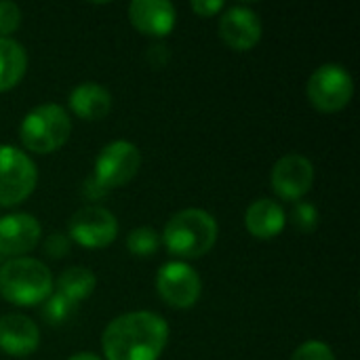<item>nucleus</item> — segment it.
<instances>
[{
    "label": "nucleus",
    "mask_w": 360,
    "mask_h": 360,
    "mask_svg": "<svg viewBox=\"0 0 360 360\" xmlns=\"http://www.w3.org/2000/svg\"><path fill=\"white\" fill-rule=\"evenodd\" d=\"M167 342V321L148 310L116 316L101 335L108 360H158Z\"/></svg>",
    "instance_id": "nucleus-1"
},
{
    "label": "nucleus",
    "mask_w": 360,
    "mask_h": 360,
    "mask_svg": "<svg viewBox=\"0 0 360 360\" xmlns=\"http://www.w3.org/2000/svg\"><path fill=\"white\" fill-rule=\"evenodd\" d=\"M217 221L202 209H184L175 213L162 232L165 247L181 259H196L209 253L217 240Z\"/></svg>",
    "instance_id": "nucleus-2"
},
{
    "label": "nucleus",
    "mask_w": 360,
    "mask_h": 360,
    "mask_svg": "<svg viewBox=\"0 0 360 360\" xmlns=\"http://www.w3.org/2000/svg\"><path fill=\"white\" fill-rule=\"evenodd\" d=\"M53 291L51 270L34 257H13L0 266V295L15 306L42 304Z\"/></svg>",
    "instance_id": "nucleus-3"
},
{
    "label": "nucleus",
    "mask_w": 360,
    "mask_h": 360,
    "mask_svg": "<svg viewBox=\"0 0 360 360\" xmlns=\"http://www.w3.org/2000/svg\"><path fill=\"white\" fill-rule=\"evenodd\" d=\"M72 133L70 114L57 103H42L30 110L19 127V137L30 152L51 154L59 150Z\"/></svg>",
    "instance_id": "nucleus-4"
},
{
    "label": "nucleus",
    "mask_w": 360,
    "mask_h": 360,
    "mask_svg": "<svg viewBox=\"0 0 360 360\" xmlns=\"http://www.w3.org/2000/svg\"><path fill=\"white\" fill-rule=\"evenodd\" d=\"M34 160L15 146H0V207L23 202L36 188Z\"/></svg>",
    "instance_id": "nucleus-5"
},
{
    "label": "nucleus",
    "mask_w": 360,
    "mask_h": 360,
    "mask_svg": "<svg viewBox=\"0 0 360 360\" xmlns=\"http://www.w3.org/2000/svg\"><path fill=\"white\" fill-rule=\"evenodd\" d=\"M310 103L321 112L344 110L354 95V80L340 63H325L314 70L306 86Z\"/></svg>",
    "instance_id": "nucleus-6"
},
{
    "label": "nucleus",
    "mask_w": 360,
    "mask_h": 360,
    "mask_svg": "<svg viewBox=\"0 0 360 360\" xmlns=\"http://www.w3.org/2000/svg\"><path fill=\"white\" fill-rule=\"evenodd\" d=\"M141 167V152L135 143L131 141H124V139H118V141H112L108 143L97 160H95V175L93 179L105 190H114V188H120L124 184H129L137 171Z\"/></svg>",
    "instance_id": "nucleus-7"
},
{
    "label": "nucleus",
    "mask_w": 360,
    "mask_h": 360,
    "mask_svg": "<svg viewBox=\"0 0 360 360\" xmlns=\"http://www.w3.org/2000/svg\"><path fill=\"white\" fill-rule=\"evenodd\" d=\"M68 236L86 249H101L118 236V219L105 207L86 205L70 217Z\"/></svg>",
    "instance_id": "nucleus-8"
},
{
    "label": "nucleus",
    "mask_w": 360,
    "mask_h": 360,
    "mask_svg": "<svg viewBox=\"0 0 360 360\" xmlns=\"http://www.w3.org/2000/svg\"><path fill=\"white\" fill-rule=\"evenodd\" d=\"M156 291L171 308H192L202 291L200 276L186 262H167L156 274Z\"/></svg>",
    "instance_id": "nucleus-9"
},
{
    "label": "nucleus",
    "mask_w": 360,
    "mask_h": 360,
    "mask_svg": "<svg viewBox=\"0 0 360 360\" xmlns=\"http://www.w3.org/2000/svg\"><path fill=\"white\" fill-rule=\"evenodd\" d=\"M314 181V165L310 158L302 154H287L276 160L272 167L270 184L276 196L283 200L297 202L302 196H306Z\"/></svg>",
    "instance_id": "nucleus-10"
},
{
    "label": "nucleus",
    "mask_w": 360,
    "mask_h": 360,
    "mask_svg": "<svg viewBox=\"0 0 360 360\" xmlns=\"http://www.w3.org/2000/svg\"><path fill=\"white\" fill-rule=\"evenodd\" d=\"M219 36L234 51H251L262 38V19L245 4L230 6L219 17Z\"/></svg>",
    "instance_id": "nucleus-11"
},
{
    "label": "nucleus",
    "mask_w": 360,
    "mask_h": 360,
    "mask_svg": "<svg viewBox=\"0 0 360 360\" xmlns=\"http://www.w3.org/2000/svg\"><path fill=\"white\" fill-rule=\"evenodd\" d=\"M40 221L30 213H11L0 217V255L25 257L40 243Z\"/></svg>",
    "instance_id": "nucleus-12"
},
{
    "label": "nucleus",
    "mask_w": 360,
    "mask_h": 360,
    "mask_svg": "<svg viewBox=\"0 0 360 360\" xmlns=\"http://www.w3.org/2000/svg\"><path fill=\"white\" fill-rule=\"evenodd\" d=\"M40 346L38 325L23 314L0 316V350L11 356H30Z\"/></svg>",
    "instance_id": "nucleus-13"
},
{
    "label": "nucleus",
    "mask_w": 360,
    "mask_h": 360,
    "mask_svg": "<svg viewBox=\"0 0 360 360\" xmlns=\"http://www.w3.org/2000/svg\"><path fill=\"white\" fill-rule=\"evenodd\" d=\"M129 17L139 32L160 38L173 30L177 13L169 0H133Z\"/></svg>",
    "instance_id": "nucleus-14"
},
{
    "label": "nucleus",
    "mask_w": 360,
    "mask_h": 360,
    "mask_svg": "<svg viewBox=\"0 0 360 360\" xmlns=\"http://www.w3.org/2000/svg\"><path fill=\"white\" fill-rule=\"evenodd\" d=\"M287 224L285 209L272 198H257L249 205L245 213V226L251 236L259 240H270L283 232Z\"/></svg>",
    "instance_id": "nucleus-15"
},
{
    "label": "nucleus",
    "mask_w": 360,
    "mask_h": 360,
    "mask_svg": "<svg viewBox=\"0 0 360 360\" xmlns=\"http://www.w3.org/2000/svg\"><path fill=\"white\" fill-rule=\"evenodd\" d=\"M70 108L78 118L99 120L112 110V95L97 82H80L70 93Z\"/></svg>",
    "instance_id": "nucleus-16"
},
{
    "label": "nucleus",
    "mask_w": 360,
    "mask_h": 360,
    "mask_svg": "<svg viewBox=\"0 0 360 360\" xmlns=\"http://www.w3.org/2000/svg\"><path fill=\"white\" fill-rule=\"evenodd\" d=\"M27 70L25 49L13 38H0V93L19 84Z\"/></svg>",
    "instance_id": "nucleus-17"
},
{
    "label": "nucleus",
    "mask_w": 360,
    "mask_h": 360,
    "mask_svg": "<svg viewBox=\"0 0 360 360\" xmlns=\"http://www.w3.org/2000/svg\"><path fill=\"white\" fill-rule=\"evenodd\" d=\"M97 278L95 274L84 268V266H72L68 270H63L57 278V293L72 300L74 304L86 300L93 291H95Z\"/></svg>",
    "instance_id": "nucleus-18"
},
{
    "label": "nucleus",
    "mask_w": 360,
    "mask_h": 360,
    "mask_svg": "<svg viewBox=\"0 0 360 360\" xmlns=\"http://www.w3.org/2000/svg\"><path fill=\"white\" fill-rule=\"evenodd\" d=\"M160 245V236L154 228L141 226L135 228L127 234V249L135 255V257H150L156 253Z\"/></svg>",
    "instance_id": "nucleus-19"
},
{
    "label": "nucleus",
    "mask_w": 360,
    "mask_h": 360,
    "mask_svg": "<svg viewBox=\"0 0 360 360\" xmlns=\"http://www.w3.org/2000/svg\"><path fill=\"white\" fill-rule=\"evenodd\" d=\"M76 306L72 300L59 295V293H53L44 300V306H42V319L51 325V327H59L63 323H68L74 312H76Z\"/></svg>",
    "instance_id": "nucleus-20"
},
{
    "label": "nucleus",
    "mask_w": 360,
    "mask_h": 360,
    "mask_svg": "<svg viewBox=\"0 0 360 360\" xmlns=\"http://www.w3.org/2000/svg\"><path fill=\"white\" fill-rule=\"evenodd\" d=\"M21 25V8L11 0H0V38H8V34L17 32Z\"/></svg>",
    "instance_id": "nucleus-21"
},
{
    "label": "nucleus",
    "mask_w": 360,
    "mask_h": 360,
    "mask_svg": "<svg viewBox=\"0 0 360 360\" xmlns=\"http://www.w3.org/2000/svg\"><path fill=\"white\" fill-rule=\"evenodd\" d=\"M291 360H335V354H333V350L325 342L310 340V342H304L293 352Z\"/></svg>",
    "instance_id": "nucleus-22"
},
{
    "label": "nucleus",
    "mask_w": 360,
    "mask_h": 360,
    "mask_svg": "<svg viewBox=\"0 0 360 360\" xmlns=\"http://www.w3.org/2000/svg\"><path fill=\"white\" fill-rule=\"evenodd\" d=\"M293 224L302 232H312L319 226V211L310 202H295L293 205Z\"/></svg>",
    "instance_id": "nucleus-23"
},
{
    "label": "nucleus",
    "mask_w": 360,
    "mask_h": 360,
    "mask_svg": "<svg viewBox=\"0 0 360 360\" xmlns=\"http://www.w3.org/2000/svg\"><path fill=\"white\" fill-rule=\"evenodd\" d=\"M44 251L53 259H59V257L68 255V251H70V236L63 234V232H53L46 238V243H44Z\"/></svg>",
    "instance_id": "nucleus-24"
},
{
    "label": "nucleus",
    "mask_w": 360,
    "mask_h": 360,
    "mask_svg": "<svg viewBox=\"0 0 360 360\" xmlns=\"http://www.w3.org/2000/svg\"><path fill=\"white\" fill-rule=\"evenodd\" d=\"M190 6H192V11L196 15L211 17V15H215V13H219L224 8V2H219V0H194Z\"/></svg>",
    "instance_id": "nucleus-25"
},
{
    "label": "nucleus",
    "mask_w": 360,
    "mask_h": 360,
    "mask_svg": "<svg viewBox=\"0 0 360 360\" xmlns=\"http://www.w3.org/2000/svg\"><path fill=\"white\" fill-rule=\"evenodd\" d=\"M148 59L154 68H162L169 59V49L165 44H154L148 49Z\"/></svg>",
    "instance_id": "nucleus-26"
},
{
    "label": "nucleus",
    "mask_w": 360,
    "mask_h": 360,
    "mask_svg": "<svg viewBox=\"0 0 360 360\" xmlns=\"http://www.w3.org/2000/svg\"><path fill=\"white\" fill-rule=\"evenodd\" d=\"M82 192H84V196L86 198H93V200H97V198H101V196H105L108 192L91 177V179H86L84 181V186H82Z\"/></svg>",
    "instance_id": "nucleus-27"
},
{
    "label": "nucleus",
    "mask_w": 360,
    "mask_h": 360,
    "mask_svg": "<svg viewBox=\"0 0 360 360\" xmlns=\"http://www.w3.org/2000/svg\"><path fill=\"white\" fill-rule=\"evenodd\" d=\"M68 360H101L97 354H91V352H78L74 356H70Z\"/></svg>",
    "instance_id": "nucleus-28"
}]
</instances>
